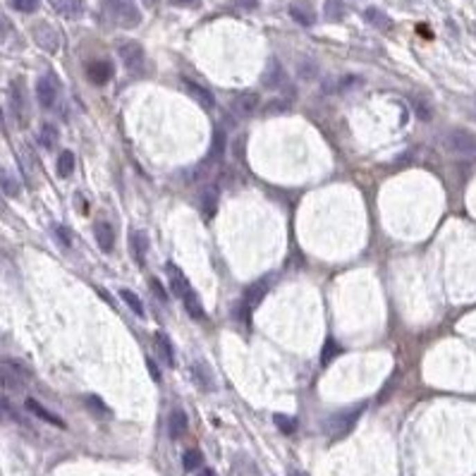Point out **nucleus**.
Instances as JSON below:
<instances>
[{"label":"nucleus","instance_id":"32","mask_svg":"<svg viewBox=\"0 0 476 476\" xmlns=\"http://www.w3.org/2000/svg\"><path fill=\"white\" fill-rule=\"evenodd\" d=\"M87 405L91 412H96V416H110V409L96 398V395H87Z\"/></svg>","mask_w":476,"mask_h":476},{"label":"nucleus","instance_id":"5","mask_svg":"<svg viewBox=\"0 0 476 476\" xmlns=\"http://www.w3.org/2000/svg\"><path fill=\"white\" fill-rule=\"evenodd\" d=\"M118 53H120V58H123L127 70H132V72L144 70L146 55H144L141 44H136V41H132V39H125V41H120V44H118Z\"/></svg>","mask_w":476,"mask_h":476},{"label":"nucleus","instance_id":"12","mask_svg":"<svg viewBox=\"0 0 476 476\" xmlns=\"http://www.w3.org/2000/svg\"><path fill=\"white\" fill-rule=\"evenodd\" d=\"M153 345H156V354L166 367H175V347H173L170 337L166 333H156L153 335Z\"/></svg>","mask_w":476,"mask_h":476},{"label":"nucleus","instance_id":"34","mask_svg":"<svg viewBox=\"0 0 476 476\" xmlns=\"http://www.w3.org/2000/svg\"><path fill=\"white\" fill-rule=\"evenodd\" d=\"M0 189H3L5 194H10V197H17L19 194V187L15 184V179L10 175H5V173H0Z\"/></svg>","mask_w":476,"mask_h":476},{"label":"nucleus","instance_id":"41","mask_svg":"<svg viewBox=\"0 0 476 476\" xmlns=\"http://www.w3.org/2000/svg\"><path fill=\"white\" fill-rule=\"evenodd\" d=\"M8 34H10V22L5 17H0V44L8 39Z\"/></svg>","mask_w":476,"mask_h":476},{"label":"nucleus","instance_id":"40","mask_svg":"<svg viewBox=\"0 0 476 476\" xmlns=\"http://www.w3.org/2000/svg\"><path fill=\"white\" fill-rule=\"evenodd\" d=\"M337 352H340V350H337V347H335V342H328V345H326V350H324V364H330L333 362V359H335V354Z\"/></svg>","mask_w":476,"mask_h":476},{"label":"nucleus","instance_id":"22","mask_svg":"<svg viewBox=\"0 0 476 476\" xmlns=\"http://www.w3.org/2000/svg\"><path fill=\"white\" fill-rule=\"evenodd\" d=\"M364 19H367L369 24L378 26V29H390V26H393L388 15L380 12L378 8H367V10H364Z\"/></svg>","mask_w":476,"mask_h":476},{"label":"nucleus","instance_id":"26","mask_svg":"<svg viewBox=\"0 0 476 476\" xmlns=\"http://www.w3.org/2000/svg\"><path fill=\"white\" fill-rule=\"evenodd\" d=\"M288 12H290V17H292L294 22H297V24H301V26H311V24L316 22V17H314V15H311L309 10L299 8V5H290V10H288Z\"/></svg>","mask_w":476,"mask_h":476},{"label":"nucleus","instance_id":"36","mask_svg":"<svg viewBox=\"0 0 476 476\" xmlns=\"http://www.w3.org/2000/svg\"><path fill=\"white\" fill-rule=\"evenodd\" d=\"M354 87H362V79L359 77H342L340 82H337V89H340V91H352Z\"/></svg>","mask_w":476,"mask_h":476},{"label":"nucleus","instance_id":"42","mask_svg":"<svg viewBox=\"0 0 476 476\" xmlns=\"http://www.w3.org/2000/svg\"><path fill=\"white\" fill-rule=\"evenodd\" d=\"M235 3L245 10H256L258 8V0H235Z\"/></svg>","mask_w":476,"mask_h":476},{"label":"nucleus","instance_id":"13","mask_svg":"<svg viewBox=\"0 0 476 476\" xmlns=\"http://www.w3.org/2000/svg\"><path fill=\"white\" fill-rule=\"evenodd\" d=\"M283 82H285V70H283V65H280L278 58H271V60H268V65H266V72L261 75V84H263V87L276 89V87H280Z\"/></svg>","mask_w":476,"mask_h":476},{"label":"nucleus","instance_id":"18","mask_svg":"<svg viewBox=\"0 0 476 476\" xmlns=\"http://www.w3.org/2000/svg\"><path fill=\"white\" fill-rule=\"evenodd\" d=\"M182 304H184V309H187V314L192 316V319H197V321H201L204 319V306H201V299H199V294L194 292L192 288L187 290V292L182 294Z\"/></svg>","mask_w":476,"mask_h":476},{"label":"nucleus","instance_id":"25","mask_svg":"<svg viewBox=\"0 0 476 476\" xmlns=\"http://www.w3.org/2000/svg\"><path fill=\"white\" fill-rule=\"evenodd\" d=\"M215 204H218V194H215V189H204V194H201V211H204L206 218H213L215 213Z\"/></svg>","mask_w":476,"mask_h":476},{"label":"nucleus","instance_id":"2","mask_svg":"<svg viewBox=\"0 0 476 476\" xmlns=\"http://www.w3.org/2000/svg\"><path fill=\"white\" fill-rule=\"evenodd\" d=\"M268 288H271V276H263L261 280H256L254 285L245 290V294H242V301L240 306H237V314H240V321H249L252 311L256 309L258 304H261V299L266 297Z\"/></svg>","mask_w":476,"mask_h":476},{"label":"nucleus","instance_id":"44","mask_svg":"<svg viewBox=\"0 0 476 476\" xmlns=\"http://www.w3.org/2000/svg\"><path fill=\"white\" fill-rule=\"evenodd\" d=\"M175 5H194V3H199V0H173Z\"/></svg>","mask_w":476,"mask_h":476},{"label":"nucleus","instance_id":"8","mask_svg":"<svg viewBox=\"0 0 476 476\" xmlns=\"http://www.w3.org/2000/svg\"><path fill=\"white\" fill-rule=\"evenodd\" d=\"M87 77H89V82L103 87V84H108L110 79H113V62H110V60L89 62V65H87Z\"/></svg>","mask_w":476,"mask_h":476},{"label":"nucleus","instance_id":"23","mask_svg":"<svg viewBox=\"0 0 476 476\" xmlns=\"http://www.w3.org/2000/svg\"><path fill=\"white\" fill-rule=\"evenodd\" d=\"M225 149H227L225 132L220 130V127H215V130H213V141H211V156H213L215 161H220V158L225 156Z\"/></svg>","mask_w":476,"mask_h":476},{"label":"nucleus","instance_id":"20","mask_svg":"<svg viewBox=\"0 0 476 476\" xmlns=\"http://www.w3.org/2000/svg\"><path fill=\"white\" fill-rule=\"evenodd\" d=\"M10 96H12L15 115H17L19 120H26V98H24L22 82H12V91H10Z\"/></svg>","mask_w":476,"mask_h":476},{"label":"nucleus","instance_id":"10","mask_svg":"<svg viewBox=\"0 0 476 476\" xmlns=\"http://www.w3.org/2000/svg\"><path fill=\"white\" fill-rule=\"evenodd\" d=\"M258 108V94L245 91V94H237L235 100H232V113L240 115V118H249L252 113H256Z\"/></svg>","mask_w":476,"mask_h":476},{"label":"nucleus","instance_id":"46","mask_svg":"<svg viewBox=\"0 0 476 476\" xmlns=\"http://www.w3.org/2000/svg\"><path fill=\"white\" fill-rule=\"evenodd\" d=\"M290 476H309V474L299 472V469H290Z\"/></svg>","mask_w":476,"mask_h":476},{"label":"nucleus","instance_id":"35","mask_svg":"<svg viewBox=\"0 0 476 476\" xmlns=\"http://www.w3.org/2000/svg\"><path fill=\"white\" fill-rule=\"evenodd\" d=\"M53 235L62 242V247H72V235H70V230H67V227L55 225V227H53Z\"/></svg>","mask_w":476,"mask_h":476},{"label":"nucleus","instance_id":"21","mask_svg":"<svg viewBox=\"0 0 476 476\" xmlns=\"http://www.w3.org/2000/svg\"><path fill=\"white\" fill-rule=\"evenodd\" d=\"M58 139H60V134H58V127L46 123L41 125V132H39V141L44 149H55L58 146Z\"/></svg>","mask_w":476,"mask_h":476},{"label":"nucleus","instance_id":"19","mask_svg":"<svg viewBox=\"0 0 476 476\" xmlns=\"http://www.w3.org/2000/svg\"><path fill=\"white\" fill-rule=\"evenodd\" d=\"M26 409L29 412H34L36 416H39V419H44V421H49V424H53V426H60V428H65V421L60 419V416H55L53 414V412H49L46 409V407H41L39 402L36 400H26Z\"/></svg>","mask_w":476,"mask_h":476},{"label":"nucleus","instance_id":"11","mask_svg":"<svg viewBox=\"0 0 476 476\" xmlns=\"http://www.w3.org/2000/svg\"><path fill=\"white\" fill-rule=\"evenodd\" d=\"M130 252H132V258H134L139 266H144L146 252H149V237H146V232H141V230L132 232L130 235Z\"/></svg>","mask_w":476,"mask_h":476},{"label":"nucleus","instance_id":"16","mask_svg":"<svg viewBox=\"0 0 476 476\" xmlns=\"http://www.w3.org/2000/svg\"><path fill=\"white\" fill-rule=\"evenodd\" d=\"M166 271H168V278H170V290L175 292V297H182V294L192 288V285H189V280L184 278V273L179 271L175 263H168Z\"/></svg>","mask_w":476,"mask_h":476},{"label":"nucleus","instance_id":"28","mask_svg":"<svg viewBox=\"0 0 476 476\" xmlns=\"http://www.w3.org/2000/svg\"><path fill=\"white\" fill-rule=\"evenodd\" d=\"M201 464H204V455H201L199 450H187L182 457V467L184 472H194V469H199Z\"/></svg>","mask_w":476,"mask_h":476},{"label":"nucleus","instance_id":"37","mask_svg":"<svg viewBox=\"0 0 476 476\" xmlns=\"http://www.w3.org/2000/svg\"><path fill=\"white\" fill-rule=\"evenodd\" d=\"M299 77L301 79H314L316 77V62L314 60L301 62V65H299Z\"/></svg>","mask_w":476,"mask_h":476},{"label":"nucleus","instance_id":"29","mask_svg":"<svg viewBox=\"0 0 476 476\" xmlns=\"http://www.w3.org/2000/svg\"><path fill=\"white\" fill-rule=\"evenodd\" d=\"M273 421H276V426L280 428L283 433H294L297 431V419H292V416H285V414H276L273 416Z\"/></svg>","mask_w":476,"mask_h":476},{"label":"nucleus","instance_id":"39","mask_svg":"<svg viewBox=\"0 0 476 476\" xmlns=\"http://www.w3.org/2000/svg\"><path fill=\"white\" fill-rule=\"evenodd\" d=\"M149 285H151V292H153V294H158V299H161L163 304H168V292H166V290H163V285L158 283L156 278H153Z\"/></svg>","mask_w":476,"mask_h":476},{"label":"nucleus","instance_id":"45","mask_svg":"<svg viewBox=\"0 0 476 476\" xmlns=\"http://www.w3.org/2000/svg\"><path fill=\"white\" fill-rule=\"evenodd\" d=\"M197 476H215V472H213V469H201Z\"/></svg>","mask_w":476,"mask_h":476},{"label":"nucleus","instance_id":"14","mask_svg":"<svg viewBox=\"0 0 476 476\" xmlns=\"http://www.w3.org/2000/svg\"><path fill=\"white\" fill-rule=\"evenodd\" d=\"M49 3L58 15H62V17H67V19L79 17L84 10V0H49Z\"/></svg>","mask_w":476,"mask_h":476},{"label":"nucleus","instance_id":"7","mask_svg":"<svg viewBox=\"0 0 476 476\" xmlns=\"http://www.w3.org/2000/svg\"><path fill=\"white\" fill-rule=\"evenodd\" d=\"M179 84H182L184 91H187L189 96H192L194 100H197V103H199L204 110H213V108H215V98H213V94H211L206 87H201V84L192 82V79H187V77L179 79Z\"/></svg>","mask_w":476,"mask_h":476},{"label":"nucleus","instance_id":"4","mask_svg":"<svg viewBox=\"0 0 476 476\" xmlns=\"http://www.w3.org/2000/svg\"><path fill=\"white\" fill-rule=\"evenodd\" d=\"M446 149L455 156H476V134L467 130H450L443 136Z\"/></svg>","mask_w":476,"mask_h":476},{"label":"nucleus","instance_id":"27","mask_svg":"<svg viewBox=\"0 0 476 476\" xmlns=\"http://www.w3.org/2000/svg\"><path fill=\"white\" fill-rule=\"evenodd\" d=\"M120 297L125 299V304L130 306V309L134 311V314L139 316V319H144V316H146V311H144V304H141V301H139V297H136V294L132 292V290H123V292H120Z\"/></svg>","mask_w":476,"mask_h":476},{"label":"nucleus","instance_id":"3","mask_svg":"<svg viewBox=\"0 0 476 476\" xmlns=\"http://www.w3.org/2000/svg\"><path fill=\"white\" fill-rule=\"evenodd\" d=\"M105 5H108L110 17H113L120 26H125V29L139 26L141 12H139V8H136L134 0H105Z\"/></svg>","mask_w":476,"mask_h":476},{"label":"nucleus","instance_id":"24","mask_svg":"<svg viewBox=\"0 0 476 476\" xmlns=\"http://www.w3.org/2000/svg\"><path fill=\"white\" fill-rule=\"evenodd\" d=\"M75 173V153L72 151H62L58 156V175L60 177H70Z\"/></svg>","mask_w":476,"mask_h":476},{"label":"nucleus","instance_id":"33","mask_svg":"<svg viewBox=\"0 0 476 476\" xmlns=\"http://www.w3.org/2000/svg\"><path fill=\"white\" fill-rule=\"evenodd\" d=\"M10 5H12L17 12H36V8H39V0H10Z\"/></svg>","mask_w":476,"mask_h":476},{"label":"nucleus","instance_id":"43","mask_svg":"<svg viewBox=\"0 0 476 476\" xmlns=\"http://www.w3.org/2000/svg\"><path fill=\"white\" fill-rule=\"evenodd\" d=\"M146 364H149V371H151V378H153V380H156V383H158V380H161V373H158V369H156V367H153V362H151V359H149V362H146Z\"/></svg>","mask_w":476,"mask_h":476},{"label":"nucleus","instance_id":"1","mask_svg":"<svg viewBox=\"0 0 476 476\" xmlns=\"http://www.w3.org/2000/svg\"><path fill=\"white\" fill-rule=\"evenodd\" d=\"M364 409H367V402H359V405L350 407V409H342V412H337V414H333L330 419H328V424H326L328 436H330L333 441H340V438H345L347 433L354 428V424L359 421V416L364 414Z\"/></svg>","mask_w":476,"mask_h":476},{"label":"nucleus","instance_id":"38","mask_svg":"<svg viewBox=\"0 0 476 476\" xmlns=\"http://www.w3.org/2000/svg\"><path fill=\"white\" fill-rule=\"evenodd\" d=\"M192 371H194V378H197L199 383H201V388L209 390V388H211V383H209V371H206L204 364H199V369H192Z\"/></svg>","mask_w":476,"mask_h":476},{"label":"nucleus","instance_id":"9","mask_svg":"<svg viewBox=\"0 0 476 476\" xmlns=\"http://www.w3.org/2000/svg\"><path fill=\"white\" fill-rule=\"evenodd\" d=\"M34 39H36V44H39L41 49L49 51V53H55L58 46H60V39H58V31L53 29L51 24H46V22L34 26Z\"/></svg>","mask_w":476,"mask_h":476},{"label":"nucleus","instance_id":"30","mask_svg":"<svg viewBox=\"0 0 476 476\" xmlns=\"http://www.w3.org/2000/svg\"><path fill=\"white\" fill-rule=\"evenodd\" d=\"M342 12H345V8H342L340 0H326V17L328 19L337 22V19L342 17Z\"/></svg>","mask_w":476,"mask_h":476},{"label":"nucleus","instance_id":"6","mask_svg":"<svg viewBox=\"0 0 476 476\" xmlns=\"http://www.w3.org/2000/svg\"><path fill=\"white\" fill-rule=\"evenodd\" d=\"M58 89H60V84H58V77L53 75V72H46V75L36 82V98H39L41 108H53V105H55Z\"/></svg>","mask_w":476,"mask_h":476},{"label":"nucleus","instance_id":"15","mask_svg":"<svg viewBox=\"0 0 476 476\" xmlns=\"http://www.w3.org/2000/svg\"><path fill=\"white\" fill-rule=\"evenodd\" d=\"M187 428H189L187 414H184L182 409H173L170 412V419H168V433H170L173 441H179V438L187 433Z\"/></svg>","mask_w":476,"mask_h":476},{"label":"nucleus","instance_id":"17","mask_svg":"<svg viewBox=\"0 0 476 476\" xmlns=\"http://www.w3.org/2000/svg\"><path fill=\"white\" fill-rule=\"evenodd\" d=\"M94 235H96V242L98 247L103 252H110L115 245V230L110 223H96V227H94Z\"/></svg>","mask_w":476,"mask_h":476},{"label":"nucleus","instance_id":"31","mask_svg":"<svg viewBox=\"0 0 476 476\" xmlns=\"http://www.w3.org/2000/svg\"><path fill=\"white\" fill-rule=\"evenodd\" d=\"M412 105H414L416 118H421V120H431L433 110H431V105H428L426 100H421V98H412Z\"/></svg>","mask_w":476,"mask_h":476}]
</instances>
